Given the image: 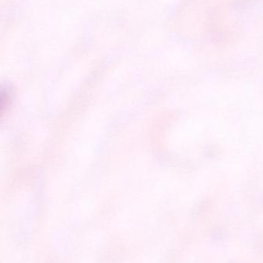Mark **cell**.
Returning <instances> with one entry per match:
<instances>
[{
    "label": "cell",
    "mask_w": 263,
    "mask_h": 263,
    "mask_svg": "<svg viewBox=\"0 0 263 263\" xmlns=\"http://www.w3.org/2000/svg\"><path fill=\"white\" fill-rule=\"evenodd\" d=\"M8 100V93L4 89L0 88V112L3 110L4 106H6V102Z\"/></svg>",
    "instance_id": "obj_1"
}]
</instances>
